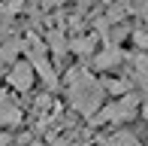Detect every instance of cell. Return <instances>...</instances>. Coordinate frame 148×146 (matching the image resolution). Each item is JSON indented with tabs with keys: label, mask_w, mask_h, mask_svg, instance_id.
<instances>
[{
	"label": "cell",
	"mask_w": 148,
	"mask_h": 146,
	"mask_svg": "<svg viewBox=\"0 0 148 146\" xmlns=\"http://www.w3.org/2000/svg\"><path fill=\"white\" fill-rule=\"evenodd\" d=\"M139 113V95L136 91H127V95L115 97L112 104H103L97 113L91 116V125H121V122H130L133 116Z\"/></svg>",
	"instance_id": "obj_2"
},
{
	"label": "cell",
	"mask_w": 148,
	"mask_h": 146,
	"mask_svg": "<svg viewBox=\"0 0 148 146\" xmlns=\"http://www.w3.org/2000/svg\"><path fill=\"white\" fill-rule=\"evenodd\" d=\"M24 113L18 107V101L9 95V91H0V128H15L21 125Z\"/></svg>",
	"instance_id": "obj_5"
},
{
	"label": "cell",
	"mask_w": 148,
	"mask_h": 146,
	"mask_svg": "<svg viewBox=\"0 0 148 146\" xmlns=\"http://www.w3.org/2000/svg\"><path fill=\"white\" fill-rule=\"evenodd\" d=\"M27 146H45L42 140H27Z\"/></svg>",
	"instance_id": "obj_13"
},
{
	"label": "cell",
	"mask_w": 148,
	"mask_h": 146,
	"mask_svg": "<svg viewBox=\"0 0 148 146\" xmlns=\"http://www.w3.org/2000/svg\"><path fill=\"white\" fill-rule=\"evenodd\" d=\"M66 97H70V107L79 113V116L91 119L94 113L103 107L106 88L94 73H88L85 67H73L66 73Z\"/></svg>",
	"instance_id": "obj_1"
},
{
	"label": "cell",
	"mask_w": 148,
	"mask_h": 146,
	"mask_svg": "<svg viewBox=\"0 0 148 146\" xmlns=\"http://www.w3.org/2000/svg\"><path fill=\"white\" fill-rule=\"evenodd\" d=\"M24 49V40L21 37H9L3 40V46H0V67H9V64L18 61V55H21Z\"/></svg>",
	"instance_id": "obj_6"
},
{
	"label": "cell",
	"mask_w": 148,
	"mask_h": 146,
	"mask_svg": "<svg viewBox=\"0 0 148 146\" xmlns=\"http://www.w3.org/2000/svg\"><path fill=\"white\" fill-rule=\"evenodd\" d=\"M139 113H142V119L148 122V97H145V104H142V107H139Z\"/></svg>",
	"instance_id": "obj_12"
},
{
	"label": "cell",
	"mask_w": 148,
	"mask_h": 146,
	"mask_svg": "<svg viewBox=\"0 0 148 146\" xmlns=\"http://www.w3.org/2000/svg\"><path fill=\"white\" fill-rule=\"evenodd\" d=\"M121 61H124V52H121L118 46H109V49L94 55V67L97 70H112V67H118Z\"/></svg>",
	"instance_id": "obj_7"
},
{
	"label": "cell",
	"mask_w": 148,
	"mask_h": 146,
	"mask_svg": "<svg viewBox=\"0 0 148 146\" xmlns=\"http://www.w3.org/2000/svg\"><path fill=\"white\" fill-rule=\"evenodd\" d=\"M103 146H142V143H139V137L130 128H115L112 134L103 137Z\"/></svg>",
	"instance_id": "obj_8"
},
{
	"label": "cell",
	"mask_w": 148,
	"mask_h": 146,
	"mask_svg": "<svg viewBox=\"0 0 148 146\" xmlns=\"http://www.w3.org/2000/svg\"><path fill=\"white\" fill-rule=\"evenodd\" d=\"M6 82H9L15 91H30V88H33V82H36V70H33V64H30V61H21V58H18L15 64H9Z\"/></svg>",
	"instance_id": "obj_4"
},
{
	"label": "cell",
	"mask_w": 148,
	"mask_h": 146,
	"mask_svg": "<svg viewBox=\"0 0 148 146\" xmlns=\"http://www.w3.org/2000/svg\"><path fill=\"white\" fill-rule=\"evenodd\" d=\"M24 52H27V61L33 64L36 76L45 82V88H58V73H55V67H51V61H49V46H45L39 37L30 34L27 40H24Z\"/></svg>",
	"instance_id": "obj_3"
},
{
	"label": "cell",
	"mask_w": 148,
	"mask_h": 146,
	"mask_svg": "<svg viewBox=\"0 0 148 146\" xmlns=\"http://www.w3.org/2000/svg\"><path fill=\"white\" fill-rule=\"evenodd\" d=\"M9 143H12V137H9V134H6V131H3V128H0V146H9Z\"/></svg>",
	"instance_id": "obj_11"
},
{
	"label": "cell",
	"mask_w": 148,
	"mask_h": 146,
	"mask_svg": "<svg viewBox=\"0 0 148 146\" xmlns=\"http://www.w3.org/2000/svg\"><path fill=\"white\" fill-rule=\"evenodd\" d=\"M45 46H49V52H51L55 58H64L66 52H70V49H66L70 43L64 40V34H60V31H51V34L45 37Z\"/></svg>",
	"instance_id": "obj_9"
},
{
	"label": "cell",
	"mask_w": 148,
	"mask_h": 146,
	"mask_svg": "<svg viewBox=\"0 0 148 146\" xmlns=\"http://www.w3.org/2000/svg\"><path fill=\"white\" fill-rule=\"evenodd\" d=\"M94 46H97V37H79V40L70 43V49L76 52V55H91Z\"/></svg>",
	"instance_id": "obj_10"
}]
</instances>
